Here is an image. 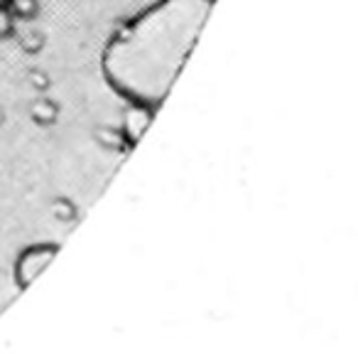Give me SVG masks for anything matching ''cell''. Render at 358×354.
<instances>
[{"instance_id":"obj_1","label":"cell","mask_w":358,"mask_h":354,"mask_svg":"<svg viewBox=\"0 0 358 354\" xmlns=\"http://www.w3.org/2000/svg\"><path fill=\"white\" fill-rule=\"evenodd\" d=\"M216 0H152L120 22L101 50V74L118 99L152 116L194 50Z\"/></svg>"},{"instance_id":"obj_2","label":"cell","mask_w":358,"mask_h":354,"mask_svg":"<svg viewBox=\"0 0 358 354\" xmlns=\"http://www.w3.org/2000/svg\"><path fill=\"white\" fill-rule=\"evenodd\" d=\"M57 254V244H32L17 256L15 261V283L17 288H27L40 275V271Z\"/></svg>"}]
</instances>
